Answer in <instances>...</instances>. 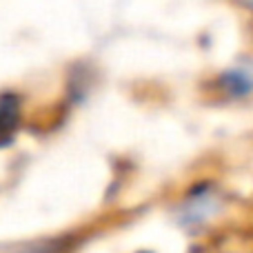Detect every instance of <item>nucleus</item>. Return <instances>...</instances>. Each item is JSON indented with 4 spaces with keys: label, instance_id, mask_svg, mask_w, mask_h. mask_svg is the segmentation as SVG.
<instances>
[{
    "label": "nucleus",
    "instance_id": "f257e3e1",
    "mask_svg": "<svg viewBox=\"0 0 253 253\" xmlns=\"http://www.w3.org/2000/svg\"><path fill=\"white\" fill-rule=\"evenodd\" d=\"M220 209V200L218 193L213 189H196L187 200L180 207L178 220L187 227H198V224H205L209 218H213Z\"/></svg>",
    "mask_w": 253,
    "mask_h": 253
},
{
    "label": "nucleus",
    "instance_id": "f03ea898",
    "mask_svg": "<svg viewBox=\"0 0 253 253\" xmlns=\"http://www.w3.org/2000/svg\"><path fill=\"white\" fill-rule=\"evenodd\" d=\"M20 126V100L13 93H0V147L13 140Z\"/></svg>",
    "mask_w": 253,
    "mask_h": 253
},
{
    "label": "nucleus",
    "instance_id": "7ed1b4c3",
    "mask_svg": "<svg viewBox=\"0 0 253 253\" xmlns=\"http://www.w3.org/2000/svg\"><path fill=\"white\" fill-rule=\"evenodd\" d=\"M222 87L229 89L233 96H242V93H249L253 89V76L245 69H233L227 71L222 76Z\"/></svg>",
    "mask_w": 253,
    "mask_h": 253
},
{
    "label": "nucleus",
    "instance_id": "20e7f679",
    "mask_svg": "<svg viewBox=\"0 0 253 253\" xmlns=\"http://www.w3.org/2000/svg\"><path fill=\"white\" fill-rule=\"evenodd\" d=\"M0 253H60L58 242H29V245H16L4 247Z\"/></svg>",
    "mask_w": 253,
    "mask_h": 253
},
{
    "label": "nucleus",
    "instance_id": "39448f33",
    "mask_svg": "<svg viewBox=\"0 0 253 253\" xmlns=\"http://www.w3.org/2000/svg\"><path fill=\"white\" fill-rule=\"evenodd\" d=\"M236 2H240L242 7H249V9H253V0H236Z\"/></svg>",
    "mask_w": 253,
    "mask_h": 253
}]
</instances>
